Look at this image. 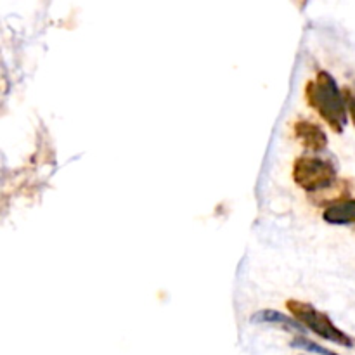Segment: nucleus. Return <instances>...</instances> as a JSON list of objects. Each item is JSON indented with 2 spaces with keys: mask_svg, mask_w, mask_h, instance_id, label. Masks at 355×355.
Listing matches in <instances>:
<instances>
[{
  "mask_svg": "<svg viewBox=\"0 0 355 355\" xmlns=\"http://www.w3.org/2000/svg\"><path fill=\"white\" fill-rule=\"evenodd\" d=\"M305 97L333 130L338 134L343 132L349 121L345 94H342V90L336 85V80L328 71L322 69L318 73V78L309 82Z\"/></svg>",
  "mask_w": 355,
  "mask_h": 355,
  "instance_id": "f257e3e1",
  "label": "nucleus"
},
{
  "mask_svg": "<svg viewBox=\"0 0 355 355\" xmlns=\"http://www.w3.org/2000/svg\"><path fill=\"white\" fill-rule=\"evenodd\" d=\"M293 179L307 193H318L333 186L336 170L331 162H326L318 156H304L295 163Z\"/></svg>",
  "mask_w": 355,
  "mask_h": 355,
  "instance_id": "f03ea898",
  "label": "nucleus"
},
{
  "mask_svg": "<svg viewBox=\"0 0 355 355\" xmlns=\"http://www.w3.org/2000/svg\"><path fill=\"white\" fill-rule=\"evenodd\" d=\"M288 309H290L291 314L298 319V322L304 324V328H309L311 331H314L315 335L322 336V338L329 340V342L333 343H338V345H352L349 336L343 331H340V329L329 321L328 315H326L324 312L318 311L314 305L305 304V302L290 300L288 302Z\"/></svg>",
  "mask_w": 355,
  "mask_h": 355,
  "instance_id": "7ed1b4c3",
  "label": "nucleus"
},
{
  "mask_svg": "<svg viewBox=\"0 0 355 355\" xmlns=\"http://www.w3.org/2000/svg\"><path fill=\"white\" fill-rule=\"evenodd\" d=\"M295 135L305 149L312 153H322L328 148V137L319 125L311 121H298L295 125Z\"/></svg>",
  "mask_w": 355,
  "mask_h": 355,
  "instance_id": "20e7f679",
  "label": "nucleus"
},
{
  "mask_svg": "<svg viewBox=\"0 0 355 355\" xmlns=\"http://www.w3.org/2000/svg\"><path fill=\"white\" fill-rule=\"evenodd\" d=\"M322 218L333 225L352 224L355 222V200H345L329 205L322 214Z\"/></svg>",
  "mask_w": 355,
  "mask_h": 355,
  "instance_id": "39448f33",
  "label": "nucleus"
},
{
  "mask_svg": "<svg viewBox=\"0 0 355 355\" xmlns=\"http://www.w3.org/2000/svg\"><path fill=\"white\" fill-rule=\"evenodd\" d=\"M253 322H269V324H281L288 329H295V331H304V324L297 322L295 319L288 318V315L281 314L277 311H262L257 312L252 319Z\"/></svg>",
  "mask_w": 355,
  "mask_h": 355,
  "instance_id": "423d86ee",
  "label": "nucleus"
},
{
  "mask_svg": "<svg viewBox=\"0 0 355 355\" xmlns=\"http://www.w3.org/2000/svg\"><path fill=\"white\" fill-rule=\"evenodd\" d=\"M293 345H295V347H300V349H304V350H309V352H312V354H319V355H336V354H333L331 350L324 349V347H319L318 343L311 342V340H307V338H297V340H295V342H293Z\"/></svg>",
  "mask_w": 355,
  "mask_h": 355,
  "instance_id": "0eeeda50",
  "label": "nucleus"
},
{
  "mask_svg": "<svg viewBox=\"0 0 355 355\" xmlns=\"http://www.w3.org/2000/svg\"><path fill=\"white\" fill-rule=\"evenodd\" d=\"M345 101H347V111H349V116L355 125V92L352 90H345Z\"/></svg>",
  "mask_w": 355,
  "mask_h": 355,
  "instance_id": "6e6552de",
  "label": "nucleus"
}]
</instances>
